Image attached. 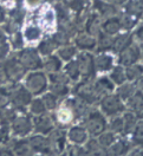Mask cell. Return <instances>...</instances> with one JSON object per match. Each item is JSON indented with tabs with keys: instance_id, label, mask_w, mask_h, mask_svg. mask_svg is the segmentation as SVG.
<instances>
[{
	"instance_id": "obj_43",
	"label": "cell",
	"mask_w": 143,
	"mask_h": 156,
	"mask_svg": "<svg viewBox=\"0 0 143 156\" xmlns=\"http://www.w3.org/2000/svg\"><path fill=\"white\" fill-rule=\"evenodd\" d=\"M133 133V141L137 146L143 147V119L137 121L136 126L134 128Z\"/></svg>"
},
{
	"instance_id": "obj_5",
	"label": "cell",
	"mask_w": 143,
	"mask_h": 156,
	"mask_svg": "<svg viewBox=\"0 0 143 156\" xmlns=\"http://www.w3.org/2000/svg\"><path fill=\"white\" fill-rule=\"evenodd\" d=\"M19 63L23 65L27 72L41 70L43 66V57L39 55L36 46H25L23 50L14 52Z\"/></svg>"
},
{
	"instance_id": "obj_11",
	"label": "cell",
	"mask_w": 143,
	"mask_h": 156,
	"mask_svg": "<svg viewBox=\"0 0 143 156\" xmlns=\"http://www.w3.org/2000/svg\"><path fill=\"white\" fill-rule=\"evenodd\" d=\"M141 59V49L140 45L131 43L128 48H125L118 53V63L122 66H129L136 64Z\"/></svg>"
},
{
	"instance_id": "obj_55",
	"label": "cell",
	"mask_w": 143,
	"mask_h": 156,
	"mask_svg": "<svg viewBox=\"0 0 143 156\" xmlns=\"http://www.w3.org/2000/svg\"><path fill=\"white\" fill-rule=\"evenodd\" d=\"M130 156H143V153H141V151H136V153H133Z\"/></svg>"
},
{
	"instance_id": "obj_4",
	"label": "cell",
	"mask_w": 143,
	"mask_h": 156,
	"mask_svg": "<svg viewBox=\"0 0 143 156\" xmlns=\"http://www.w3.org/2000/svg\"><path fill=\"white\" fill-rule=\"evenodd\" d=\"M1 65L4 68L5 75L7 78L9 84H18L21 83L27 71L23 68V65L19 63L16 53L12 52L9 57L1 60Z\"/></svg>"
},
{
	"instance_id": "obj_29",
	"label": "cell",
	"mask_w": 143,
	"mask_h": 156,
	"mask_svg": "<svg viewBox=\"0 0 143 156\" xmlns=\"http://www.w3.org/2000/svg\"><path fill=\"white\" fill-rule=\"evenodd\" d=\"M62 71L66 75L70 80H78L80 78V71H79L78 63H77L76 59L66 62V64L63 66Z\"/></svg>"
},
{
	"instance_id": "obj_52",
	"label": "cell",
	"mask_w": 143,
	"mask_h": 156,
	"mask_svg": "<svg viewBox=\"0 0 143 156\" xmlns=\"http://www.w3.org/2000/svg\"><path fill=\"white\" fill-rule=\"evenodd\" d=\"M0 156H13L11 149L7 146H2L1 147V153H0Z\"/></svg>"
},
{
	"instance_id": "obj_17",
	"label": "cell",
	"mask_w": 143,
	"mask_h": 156,
	"mask_svg": "<svg viewBox=\"0 0 143 156\" xmlns=\"http://www.w3.org/2000/svg\"><path fill=\"white\" fill-rule=\"evenodd\" d=\"M122 13L140 21L143 18V5L141 0H128L123 5Z\"/></svg>"
},
{
	"instance_id": "obj_9",
	"label": "cell",
	"mask_w": 143,
	"mask_h": 156,
	"mask_svg": "<svg viewBox=\"0 0 143 156\" xmlns=\"http://www.w3.org/2000/svg\"><path fill=\"white\" fill-rule=\"evenodd\" d=\"M32 124H33V134L45 135V136H48L56 128L55 121L50 112H45L38 116H32Z\"/></svg>"
},
{
	"instance_id": "obj_50",
	"label": "cell",
	"mask_w": 143,
	"mask_h": 156,
	"mask_svg": "<svg viewBox=\"0 0 143 156\" xmlns=\"http://www.w3.org/2000/svg\"><path fill=\"white\" fill-rule=\"evenodd\" d=\"M6 19H7V10L0 6V27L6 21Z\"/></svg>"
},
{
	"instance_id": "obj_53",
	"label": "cell",
	"mask_w": 143,
	"mask_h": 156,
	"mask_svg": "<svg viewBox=\"0 0 143 156\" xmlns=\"http://www.w3.org/2000/svg\"><path fill=\"white\" fill-rule=\"evenodd\" d=\"M136 87H137V90H140L141 92H143V76H141V77L137 79Z\"/></svg>"
},
{
	"instance_id": "obj_3",
	"label": "cell",
	"mask_w": 143,
	"mask_h": 156,
	"mask_svg": "<svg viewBox=\"0 0 143 156\" xmlns=\"http://www.w3.org/2000/svg\"><path fill=\"white\" fill-rule=\"evenodd\" d=\"M11 136L14 138H24L33 134L32 116L27 111H18L10 121Z\"/></svg>"
},
{
	"instance_id": "obj_12",
	"label": "cell",
	"mask_w": 143,
	"mask_h": 156,
	"mask_svg": "<svg viewBox=\"0 0 143 156\" xmlns=\"http://www.w3.org/2000/svg\"><path fill=\"white\" fill-rule=\"evenodd\" d=\"M27 141L34 155L36 154H52L50 140L48 136L39 135V134H31L30 136H27Z\"/></svg>"
},
{
	"instance_id": "obj_41",
	"label": "cell",
	"mask_w": 143,
	"mask_h": 156,
	"mask_svg": "<svg viewBox=\"0 0 143 156\" xmlns=\"http://www.w3.org/2000/svg\"><path fill=\"white\" fill-rule=\"evenodd\" d=\"M11 85L12 84H6L0 87V110H4L11 105L10 102V92Z\"/></svg>"
},
{
	"instance_id": "obj_45",
	"label": "cell",
	"mask_w": 143,
	"mask_h": 156,
	"mask_svg": "<svg viewBox=\"0 0 143 156\" xmlns=\"http://www.w3.org/2000/svg\"><path fill=\"white\" fill-rule=\"evenodd\" d=\"M115 142V135L114 133H105V134H101L99 136V146L102 147H109Z\"/></svg>"
},
{
	"instance_id": "obj_15",
	"label": "cell",
	"mask_w": 143,
	"mask_h": 156,
	"mask_svg": "<svg viewBox=\"0 0 143 156\" xmlns=\"http://www.w3.org/2000/svg\"><path fill=\"white\" fill-rule=\"evenodd\" d=\"M77 63H78V68L80 71V76L84 78H90L92 76L94 71H95V64H94V57L86 52L83 51L77 55Z\"/></svg>"
},
{
	"instance_id": "obj_25",
	"label": "cell",
	"mask_w": 143,
	"mask_h": 156,
	"mask_svg": "<svg viewBox=\"0 0 143 156\" xmlns=\"http://www.w3.org/2000/svg\"><path fill=\"white\" fill-rule=\"evenodd\" d=\"M56 55L62 59L63 63H66V62L72 60L75 58V56H77V48L75 45L65 44V45H62L58 48L56 51Z\"/></svg>"
},
{
	"instance_id": "obj_54",
	"label": "cell",
	"mask_w": 143,
	"mask_h": 156,
	"mask_svg": "<svg viewBox=\"0 0 143 156\" xmlns=\"http://www.w3.org/2000/svg\"><path fill=\"white\" fill-rule=\"evenodd\" d=\"M136 116H137V118L143 119V109H141L140 111H137V112H136Z\"/></svg>"
},
{
	"instance_id": "obj_22",
	"label": "cell",
	"mask_w": 143,
	"mask_h": 156,
	"mask_svg": "<svg viewBox=\"0 0 143 156\" xmlns=\"http://www.w3.org/2000/svg\"><path fill=\"white\" fill-rule=\"evenodd\" d=\"M131 43H133V36H131L129 32L120 33V34H117L114 38L111 50L115 51V52H117V53H120L122 50H124L125 48H128Z\"/></svg>"
},
{
	"instance_id": "obj_14",
	"label": "cell",
	"mask_w": 143,
	"mask_h": 156,
	"mask_svg": "<svg viewBox=\"0 0 143 156\" xmlns=\"http://www.w3.org/2000/svg\"><path fill=\"white\" fill-rule=\"evenodd\" d=\"M7 147L11 149L13 156H34V153L29 144L27 137H24V138L12 137Z\"/></svg>"
},
{
	"instance_id": "obj_46",
	"label": "cell",
	"mask_w": 143,
	"mask_h": 156,
	"mask_svg": "<svg viewBox=\"0 0 143 156\" xmlns=\"http://www.w3.org/2000/svg\"><path fill=\"white\" fill-rule=\"evenodd\" d=\"M23 1H24L25 6L29 9V11H32L34 10V9H37L38 6H40L45 0H23Z\"/></svg>"
},
{
	"instance_id": "obj_31",
	"label": "cell",
	"mask_w": 143,
	"mask_h": 156,
	"mask_svg": "<svg viewBox=\"0 0 143 156\" xmlns=\"http://www.w3.org/2000/svg\"><path fill=\"white\" fill-rule=\"evenodd\" d=\"M27 112H29L31 116H38V115L48 112V111H46V108L44 105V103H43L40 96H39V97L32 98L31 103H30L29 107H27Z\"/></svg>"
},
{
	"instance_id": "obj_2",
	"label": "cell",
	"mask_w": 143,
	"mask_h": 156,
	"mask_svg": "<svg viewBox=\"0 0 143 156\" xmlns=\"http://www.w3.org/2000/svg\"><path fill=\"white\" fill-rule=\"evenodd\" d=\"M33 97H39L48 89V75L43 70L29 71L21 82Z\"/></svg>"
},
{
	"instance_id": "obj_56",
	"label": "cell",
	"mask_w": 143,
	"mask_h": 156,
	"mask_svg": "<svg viewBox=\"0 0 143 156\" xmlns=\"http://www.w3.org/2000/svg\"><path fill=\"white\" fill-rule=\"evenodd\" d=\"M140 49H141V58H143V44L140 45Z\"/></svg>"
},
{
	"instance_id": "obj_44",
	"label": "cell",
	"mask_w": 143,
	"mask_h": 156,
	"mask_svg": "<svg viewBox=\"0 0 143 156\" xmlns=\"http://www.w3.org/2000/svg\"><path fill=\"white\" fill-rule=\"evenodd\" d=\"M110 129L113 130V133H123V117L117 115V116L111 117L110 121Z\"/></svg>"
},
{
	"instance_id": "obj_21",
	"label": "cell",
	"mask_w": 143,
	"mask_h": 156,
	"mask_svg": "<svg viewBox=\"0 0 143 156\" xmlns=\"http://www.w3.org/2000/svg\"><path fill=\"white\" fill-rule=\"evenodd\" d=\"M97 40L94 36H90L88 33H78L75 37V46L80 50H91L96 48Z\"/></svg>"
},
{
	"instance_id": "obj_27",
	"label": "cell",
	"mask_w": 143,
	"mask_h": 156,
	"mask_svg": "<svg viewBox=\"0 0 143 156\" xmlns=\"http://www.w3.org/2000/svg\"><path fill=\"white\" fill-rule=\"evenodd\" d=\"M11 130L10 122L1 115L0 111V146H7L11 141Z\"/></svg>"
},
{
	"instance_id": "obj_24",
	"label": "cell",
	"mask_w": 143,
	"mask_h": 156,
	"mask_svg": "<svg viewBox=\"0 0 143 156\" xmlns=\"http://www.w3.org/2000/svg\"><path fill=\"white\" fill-rule=\"evenodd\" d=\"M101 25H102V18L96 14L95 12L85 20V30L86 33L90 36H95L101 32Z\"/></svg>"
},
{
	"instance_id": "obj_30",
	"label": "cell",
	"mask_w": 143,
	"mask_h": 156,
	"mask_svg": "<svg viewBox=\"0 0 143 156\" xmlns=\"http://www.w3.org/2000/svg\"><path fill=\"white\" fill-rule=\"evenodd\" d=\"M9 44H10V48L12 52H18V51L23 50L26 46L20 30L9 34Z\"/></svg>"
},
{
	"instance_id": "obj_28",
	"label": "cell",
	"mask_w": 143,
	"mask_h": 156,
	"mask_svg": "<svg viewBox=\"0 0 143 156\" xmlns=\"http://www.w3.org/2000/svg\"><path fill=\"white\" fill-rule=\"evenodd\" d=\"M94 85H95L97 92L99 94V96H105L114 90V83L111 82V79L109 77L98 78L94 83Z\"/></svg>"
},
{
	"instance_id": "obj_42",
	"label": "cell",
	"mask_w": 143,
	"mask_h": 156,
	"mask_svg": "<svg viewBox=\"0 0 143 156\" xmlns=\"http://www.w3.org/2000/svg\"><path fill=\"white\" fill-rule=\"evenodd\" d=\"M113 41H114V37L105 34L104 32H99L98 33V48L102 51H106L113 48Z\"/></svg>"
},
{
	"instance_id": "obj_16",
	"label": "cell",
	"mask_w": 143,
	"mask_h": 156,
	"mask_svg": "<svg viewBox=\"0 0 143 156\" xmlns=\"http://www.w3.org/2000/svg\"><path fill=\"white\" fill-rule=\"evenodd\" d=\"M58 48H59V46H58L57 41L52 37V34L45 36V37L36 45V49H37V51L39 52V55H40L43 58H44V57H48V56H51V55H53V53H56V51H57Z\"/></svg>"
},
{
	"instance_id": "obj_8",
	"label": "cell",
	"mask_w": 143,
	"mask_h": 156,
	"mask_svg": "<svg viewBox=\"0 0 143 156\" xmlns=\"http://www.w3.org/2000/svg\"><path fill=\"white\" fill-rule=\"evenodd\" d=\"M101 109L106 116L114 117L125 110L124 102L117 95H105L101 99Z\"/></svg>"
},
{
	"instance_id": "obj_38",
	"label": "cell",
	"mask_w": 143,
	"mask_h": 156,
	"mask_svg": "<svg viewBox=\"0 0 143 156\" xmlns=\"http://www.w3.org/2000/svg\"><path fill=\"white\" fill-rule=\"evenodd\" d=\"M12 51L9 44V36L0 29V62L9 57Z\"/></svg>"
},
{
	"instance_id": "obj_7",
	"label": "cell",
	"mask_w": 143,
	"mask_h": 156,
	"mask_svg": "<svg viewBox=\"0 0 143 156\" xmlns=\"http://www.w3.org/2000/svg\"><path fill=\"white\" fill-rule=\"evenodd\" d=\"M20 32L23 34V38H24L26 46H36L39 41L45 37V33L41 30V27L30 16H27L26 20L24 21V24L20 29Z\"/></svg>"
},
{
	"instance_id": "obj_48",
	"label": "cell",
	"mask_w": 143,
	"mask_h": 156,
	"mask_svg": "<svg viewBox=\"0 0 143 156\" xmlns=\"http://www.w3.org/2000/svg\"><path fill=\"white\" fill-rule=\"evenodd\" d=\"M16 1L17 0H0V6L6 9V10H10V9H12L14 6Z\"/></svg>"
},
{
	"instance_id": "obj_35",
	"label": "cell",
	"mask_w": 143,
	"mask_h": 156,
	"mask_svg": "<svg viewBox=\"0 0 143 156\" xmlns=\"http://www.w3.org/2000/svg\"><path fill=\"white\" fill-rule=\"evenodd\" d=\"M129 149V144L124 141H117L114 142L113 144L109 146L108 154L109 156H122L124 155Z\"/></svg>"
},
{
	"instance_id": "obj_39",
	"label": "cell",
	"mask_w": 143,
	"mask_h": 156,
	"mask_svg": "<svg viewBox=\"0 0 143 156\" xmlns=\"http://www.w3.org/2000/svg\"><path fill=\"white\" fill-rule=\"evenodd\" d=\"M137 89L135 88V85H134L133 83H128V84H125L123 83L122 85H120V88L117 89V96L121 98L122 101H128L129 98L131 97L134 95V92L136 91Z\"/></svg>"
},
{
	"instance_id": "obj_58",
	"label": "cell",
	"mask_w": 143,
	"mask_h": 156,
	"mask_svg": "<svg viewBox=\"0 0 143 156\" xmlns=\"http://www.w3.org/2000/svg\"><path fill=\"white\" fill-rule=\"evenodd\" d=\"M141 2H142V5H143V0H141Z\"/></svg>"
},
{
	"instance_id": "obj_40",
	"label": "cell",
	"mask_w": 143,
	"mask_h": 156,
	"mask_svg": "<svg viewBox=\"0 0 143 156\" xmlns=\"http://www.w3.org/2000/svg\"><path fill=\"white\" fill-rule=\"evenodd\" d=\"M123 117V127H124V131L125 134L128 133H131L134 130V128L136 126L138 118L136 116V114H134L133 111H129V112H125Z\"/></svg>"
},
{
	"instance_id": "obj_20",
	"label": "cell",
	"mask_w": 143,
	"mask_h": 156,
	"mask_svg": "<svg viewBox=\"0 0 143 156\" xmlns=\"http://www.w3.org/2000/svg\"><path fill=\"white\" fill-rule=\"evenodd\" d=\"M121 30L122 27H121V21H120L118 16L106 18L104 19V21H102V25H101V31L104 32L105 34H109L113 37L115 34H117Z\"/></svg>"
},
{
	"instance_id": "obj_13",
	"label": "cell",
	"mask_w": 143,
	"mask_h": 156,
	"mask_svg": "<svg viewBox=\"0 0 143 156\" xmlns=\"http://www.w3.org/2000/svg\"><path fill=\"white\" fill-rule=\"evenodd\" d=\"M76 95L77 97H79L80 101H84L86 103H95L96 101H98L101 96L97 92L94 83L90 82H83L80 83L76 88Z\"/></svg>"
},
{
	"instance_id": "obj_57",
	"label": "cell",
	"mask_w": 143,
	"mask_h": 156,
	"mask_svg": "<svg viewBox=\"0 0 143 156\" xmlns=\"http://www.w3.org/2000/svg\"><path fill=\"white\" fill-rule=\"evenodd\" d=\"M1 147H2V146H0V153H1Z\"/></svg>"
},
{
	"instance_id": "obj_33",
	"label": "cell",
	"mask_w": 143,
	"mask_h": 156,
	"mask_svg": "<svg viewBox=\"0 0 143 156\" xmlns=\"http://www.w3.org/2000/svg\"><path fill=\"white\" fill-rule=\"evenodd\" d=\"M110 79L114 84L117 85H122L123 83H125L127 80V76H125V69L122 65H118V66H115L111 69V72H110Z\"/></svg>"
},
{
	"instance_id": "obj_36",
	"label": "cell",
	"mask_w": 143,
	"mask_h": 156,
	"mask_svg": "<svg viewBox=\"0 0 143 156\" xmlns=\"http://www.w3.org/2000/svg\"><path fill=\"white\" fill-rule=\"evenodd\" d=\"M125 76H127V79L129 82L137 80L141 76H143V65L136 63V64L127 66V69H125Z\"/></svg>"
},
{
	"instance_id": "obj_47",
	"label": "cell",
	"mask_w": 143,
	"mask_h": 156,
	"mask_svg": "<svg viewBox=\"0 0 143 156\" xmlns=\"http://www.w3.org/2000/svg\"><path fill=\"white\" fill-rule=\"evenodd\" d=\"M134 37L137 39V41L143 44V21L136 27L135 32H134Z\"/></svg>"
},
{
	"instance_id": "obj_37",
	"label": "cell",
	"mask_w": 143,
	"mask_h": 156,
	"mask_svg": "<svg viewBox=\"0 0 143 156\" xmlns=\"http://www.w3.org/2000/svg\"><path fill=\"white\" fill-rule=\"evenodd\" d=\"M127 103L133 111L135 112L140 111L141 109H143V92H141L140 90H136L133 96L127 101Z\"/></svg>"
},
{
	"instance_id": "obj_49",
	"label": "cell",
	"mask_w": 143,
	"mask_h": 156,
	"mask_svg": "<svg viewBox=\"0 0 143 156\" xmlns=\"http://www.w3.org/2000/svg\"><path fill=\"white\" fill-rule=\"evenodd\" d=\"M6 84H9V82H7L5 71H4V68H2L1 62H0V87H1V85H6Z\"/></svg>"
},
{
	"instance_id": "obj_1",
	"label": "cell",
	"mask_w": 143,
	"mask_h": 156,
	"mask_svg": "<svg viewBox=\"0 0 143 156\" xmlns=\"http://www.w3.org/2000/svg\"><path fill=\"white\" fill-rule=\"evenodd\" d=\"M29 16L41 27L45 36L55 33L57 29V17L52 2L44 1L37 9L29 12Z\"/></svg>"
},
{
	"instance_id": "obj_19",
	"label": "cell",
	"mask_w": 143,
	"mask_h": 156,
	"mask_svg": "<svg viewBox=\"0 0 143 156\" xmlns=\"http://www.w3.org/2000/svg\"><path fill=\"white\" fill-rule=\"evenodd\" d=\"M63 69V62L62 59L58 57L56 53L48 56V57H44L43 58V66L41 70L48 75V73H55L58 71H62Z\"/></svg>"
},
{
	"instance_id": "obj_18",
	"label": "cell",
	"mask_w": 143,
	"mask_h": 156,
	"mask_svg": "<svg viewBox=\"0 0 143 156\" xmlns=\"http://www.w3.org/2000/svg\"><path fill=\"white\" fill-rule=\"evenodd\" d=\"M92 7L95 10V13L98 14L101 18H110L117 16V7H115L114 5L106 2L105 0H94Z\"/></svg>"
},
{
	"instance_id": "obj_26",
	"label": "cell",
	"mask_w": 143,
	"mask_h": 156,
	"mask_svg": "<svg viewBox=\"0 0 143 156\" xmlns=\"http://www.w3.org/2000/svg\"><path fill=\"white\" fill-rule=\"evenodd\" d=\"M67 138L72 142V143H76V144H82L84 143L88 138V134H86V130L82 127H72L69 133H67Z\"/></svg>"
},
{
	"instance_id": "obj_51",
	"label": "cell",
	"mask_w": 143,
	"mask_h": 156,
	"mask_svg": "<svg viewBox=\"0 0 143 156\" xmlns=\"http://www.w3.org/2000/svg\"><path fill=\"white\" fill-rule=\"evenodd\" d=\"M105 1L111 4V5H114L115 7H118V6H123L128 0H105Z\"/></svg>"
},
{
	"instance_id": "obj_23",
	"label": "cell",
	"mask_w": 143,
	"mask_h": 156,
	"mask_svg": "<svg viewBox=\"0 0 143 156\" xmlns=\"http://www.w3.org/2000/svg\"><path fill=\"white\" fill-rule=\"evenodd\" d=\"M94 64H95V70L99 71V72H105V71H109L113 69L114 59L110 55L101 53L94 58Z\"/></svg>"
},
{
	"instance_id": "obj_10",
	"label": "cell",
	"mask_w": 143,
	"mask_h": 156,
	"mask_svg": "<svg viewBox=\"0 0 143 156\" xmlns=\"http://www.w3.org/2000/svg\"><path fill=\"white\" fill-rule=\"evenodd\" d=\"M106 127L104 116L99 111H91L85 119V128L91 135H101Z\"/></svg>"
},
{
	"instance_id": "obj_34",
	"label": "cell",
	"mask_w": 143,
	"mask_h": 156,
	"mask_svg": "<svg viewBox=\"0 0 143 156\" xmlns=\"http://www.w3.org/2000/svg\"><path fill=\"white\" fill-rule=\"evenodd\" d=\"M66 5L73 16L83 14L86 10V0H66Z\"/></svg>"
},
{
	"instance_id": "obj_32",
	"label": "cell",
	"mask_w": 143,
	"mask_h": 156,
	"mask_svg": "<svg viewBox=\"0 0 143 156\" xmlns=\"http://www.w3.org/2000/svg\"><path fill=\"white\" fill-rule=\"evenodd\" d=\"M40 98H41L44 105L46 108V111H48V112L55 111L56 108L58 107V104H59V98H58L56 95H53L52 92H50L48 90L46 92H44V94L40 96Z\"/></svg>"
},
{
	"instance_id": "obj_6",
	"label": "cell",
	"mask_w": 143,
	"mask_h": 156,
	"mask_svg": "<svg viewBox=\"0 0 143 156\" xmlns=\"http://www.w3.org/2000/svg\"><path fill=\"white\" fill-rule=\"evenodd\" d=\"M33 96L23 83L12 84L10 92L11 107H13L17 111H27V107L31 103Z\"/></svg>"
}]
</instances>
